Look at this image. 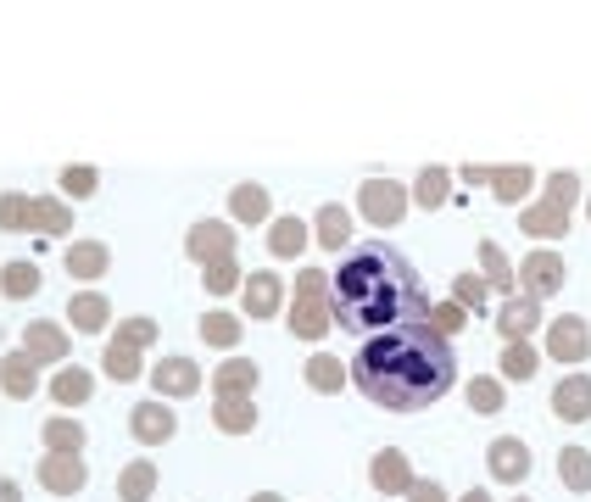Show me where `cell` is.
Here are the masks:
<instances>
[{
    "label": "cell",
    "mask_w": 591,
    "mask_h": 502,
    "mask_svg": "<svg viewBox=\"0 0 591 502\" xmlns=\"http://www.w3.org/2000/svg\"><path fill=\"white\" fill-rule=\"evenodd\" d=\"M151 491H157V463L151 457H135L118 474V502H151Z\"/></svg>",
    "instance_id": "29"
},
{
    "label": "cell",
    "mask_w": 591,
    "mask_h": 502,
    "mask_svg": "<svg viewBox=\"0 0 591 502\" xmlns=\"http://www.w3.org/2000/svg\"><path fill=\"white\" fill-rule=\"evenodd\" d=\"M513 274H519V291H524V296H535V302H541V296H552V291H563V279H569L563 257H558V252H546V246H541V252H530Z\"/></svg>",
    "instance_id": "7"
},
{
    "label": "cell",
    "mask_w": 591,
    "mask_h": 502,
    "mask_svg": "<svg viewBox=\"0 0 591 502\" xmlns=\"http://www.w3.org/2000/svg\"><path fill=\"white\" fill-rule=\"evenodd\" d=\"M0 229H7V235H23V229H29V196H23V190L0 196Z\"/></svg>",
    "instance_id": "39"
},
{
    "label": "cell",
    "mask_w": 591,
    "mask_h": 502,
    "mask_svg": "<svg viewBox=\"0 0 591 502\" xmlns=\"http://www.w3.org/2000/svg\"><path fill=\"white\" fill-rule=\"evenodd\" d=\"M519 502H524V496H519Z\"/></svg>",
    "instance_id": "53"
},
{
    "label": "cell",
    "mask_w": 591,
    "mask_h": 502,
    "mask_svg": "<svg viewBox=\"0 0 591 502\" xmlns=\"http://www.w3.org/2000/svg\"><path fill=\"white\" fill-rule=\"evenodd\" d=\"M0 502H23V485L18 480H0Z\"/></svg>",
    "instance_id": "49"
},
{
    "label": "cell",
    "mask_w": 591,
    "mask_h": 502,
    "mask_svg": "<svg viewBox=\"0 0 591 502\" xmlns=\"http://www.w3.org/2000/svg\"><path fill=\"white\" fill-rule=\"evenodd\" d=\"M285 329L296 341H324L335 329V313H329V274L324 268H302L296 274V296L285 307Z\"/></svg>",
    "instance_id": "3"
},
{
    "label": "cell",
    "mask_w": 591,
    "mask_h": 502,
    "mask_svg": "<svg viewBox=\"0 0 591 502\" xmlns=\"http://www.w3.org/2000/svg\"><path fill=\"white\" fill-rule=\"evenodd\" d=\"M546 352H552L558 363H585V357H591V329H585V318H574V313L552 318V324H546Z\"/></svg>",
    "instance_id": "8"
},
{
    "label": "cell",
    "mask_w": 591,
    "mask_h": 502,
    "mask_svg": "<svg viewBox=\"0 0 591 502\" xmlns=\"http://www.w3.org/2000/svg\"><path fill=\"white\" fill-rule=\"evenodd\" d=\"M546 201H552V207H563V213H569V207H574V201H580V179H574V174H569V168H558V174H546Z\"/></svg>",
    "instance_id": "43"
},
{
    "label": "cell",
    "mask_w": 591,
    "mask_h": 502,
    "mask_svg": "<svg viewBox=\"0 0 591 502\" xmlns=\"http://www.w3.org/2000/svg\"><path fill=\"white\" fill-rule=\"evenodd\" d=\"M0 391H7L12 402H29L40 391V363L29 352H7L0 357Z\"/></svg>",
    "instance_id": "14"
},
{
    "label": "cell",
    "mask_w": 591,
    "mask_h": 502,
    "mask_svg": "<svg viewBox=\"0 0 591 502\" xmlns=\"http://www.w3.org/2000/svg\"><path fill=\"white\" fill-rule=\"evenodd\" d=\"M40 441H46V452L79 457V452H85V424H79V419H46V424H40Z\"/></svg>",
    "instance_id": "28"
},
{
    "label": "cell",
    "mask_w": 591,
    "mask_h": 502,
    "mask_svg": "<svg viewBox=\"0 0 591 502\" xmlns=\"http://www.w3.org/2000/svg\"><path fill=\"white\" fill-rule=\"evenodd\" d=\"M0 291H7L12 302L35 296V291H40V268H35V263H7V268H0Z\"/></svg>",
    "instance_id": "36"
},
{
    "label": "cell",
    "mask_w": 591,
    "mask_h": 502,
    "mask_svg": "<svg viewBox=\"0 0 591 502\" xmlns=\"http://www.w3.org/2000/svg\"><path fill=\"white\" fill-rule=\"evenodd\" d=\"M452 302H457L463 313H469V307L480 313V307H485V274H457V279H452Z\"/></svg>",
    "instance_id": "44"
},
{
    "label": "cell",
    "mask_w": 591,
    "mask_h": 502,
    "mask_svg": "<svg viewBox=\"0 0 591 502\" xmlns=\"http://www.w3.org/2000/svg\"><path fill=\"white\" fill-rule=\"evenodd\" d=\"M413 201H418L424 213L446 207V201H452V174H446V168H424L418 185H413Z\"/></svg>",
    "instance_id": "31"
},
{
    "label": "cell",
    "mask_w": 591,
    "mask_h": 502,
    "mask_svg": "<svg viewBox=\"0 0 591 502\" xmlns=\"http://www.w3.org/2000/svg\"><path fill=\"white\" fill-rule=\"evenodd\" d=\"M519 235L558 240V235H569V213H563V207H552V201H541V207H524V213H519Z\"/></svg>",
    "instance_id": "22"
},
{
    "label": "cell",
    "mask_w": 591,
    "mask_h": 502,
    "mask_svg": "<svg viewBox=\"0 0 591 502\" xmlns=\"http://www.w3.org/2000/svg\"><path fill=\"white\" fill-rule=\"evenodd\" d=\"M485 463H491V480L519 485V480L530 474V446H524L519 435H496V441L485 446Z\"/></svg>",
    "instance_id": "10"
},
{
    "label": "cell",
    "mask_w": 591,
    "mask_h": 502,
    "mask_svg": "<svg viewBox=\"0 0 591 502\" xmlns=\"http://www.w3.org/2000/svg\"><path fill=\"white\" fill-rule=\"evenodd\" d=\"M469 407L474 413H502V380H469Z\"/></svg>",
    "instance_id": "45"
},
{
    "label": "cell",
    "mask_w": 591,
    "mask_h": 502,
    "mask_svg": "<svg viewBox=\"0 0 591 502\" xmlns=\"http://www.w3.org/2000/svg\"><path fill=\"white\" fill-rule=\"evenodd\" d=\"M201 341H207V346H224V352L240 346V318H235V313H207V318H201Z\"/></svg>",
    "instance_id": "37"
},
{
    "label": "cell",
    "mask_w": 591,
    "mask_h": 502,
    "mask_svg": "<svg viewBox=\"0 0 591 502\" xmlns=\"http://www.w3.org/2000/svg\"><path fill=\"white\" fill-rule=\"evenodd\" d=\"M535 324H541V302H535V296H524V291H519V296H508V307L496 313L502 341H524Z\"/></svg>",
    "instance_id": "19"
},
{
    "label": "cell",
    "mask_w": 591,
    "mask_h": 502,
    "mask_svg": "<svg viewBox=\"0 0 591 502\" xmlns=\"http://www.w3.org/2000/svg\"><path fill=\"white\" fill-rule=\"evenodd\" d=\"M313 240H318L324 252H341V246L352 240V213H346L341 201H324L318 218H313Z\"/></svg>",
    "instance_id": "20"
},
{
    "label": "cell",
    "mask_w": 591,
    "mask_h": 502,
    "mask_svg": "<svg viewBox=\"0 0 591 502\" xmlns=\"http://www.w3.org/2000/svg\"><path fill=\"white\" fill-rule=\"evenodd\" d=\"M585 213H591V207H585Z\"/></svg>",
    "instance_id": "52"
},
{
    "label": "cell",
    "mask_w": 591,
    "mask_h": 502,
    "mask_svg": "<svg viewBox=\"0 0 591 502\" xmlns=\"http://www.w3.org/2000/svg\"><path fill=\"white\" fill-rule=\"evenodd\" d=\"M357 207H363V218H368L374 229H391V224H402V213H407V190H402L396 179H368V185L357 190Z\"/></svg>",
    "instance_id": "5"
},
{
    "label": "cell",
    "mask_w": 591,
    "mask_h": 502,
    "mask_svg": "<svg viewBox=\"0 0 591 502\" xmlns=\"http://www.w3.org/2000/svg\"><path fill=\"white\" fill-rule=\"evenodd\" d=\"M329 313L341 329L357 335H391V329H413L430 318V296L413 274V263L385 246V240H363L341 257V274H329Z\"/></svg>",
    "instance_id": "1"
},
{
    "label": "cell",
    "mask_w": 591,
    "mask_h": 502,
    "mask_svg": "<svg viewBox=\"0 0 591 502\" xmlns=\"http://www.w3.org/2000/svg\"><path fill=\"white\" fill-rule=\"evenodd\" d=\"M240 296H246V313H252V318H274V313L285 307V279L263 268V274H252V279H246V291H240Z\"/></svg>",
    "instance_id": "18"
},
{
    "label": "cell",
    "mask_w": 591,
    "mask_h": 502,
    "mask_svg": "<svg viewBox=\"0 0 591 502\" xmlns=\"http://www.w3.org/2000/svg\"><path fill=\"white\" fill-rule=\"evenodd\" d=\"M240 279H246V274H240V263H235V257H224V263H207V268H201V285H207L213 296H229Z\"/></svg>",
    "instance_id": "38"
},
{
    "label": "cell",
    "mask_w": 591,
    "mask_h": 502,
    "mask_svg": "<svg viewBox=\"0 0 591 502\" xmlns=\"http://www.w3.org/2000/svg\"><path fill=\"white\" fill-rule=\"evenodd\" d=\"M352 380L385 413H424L430 402L452 391L457 357L430 324H413V329L368 335L352 357Z\"/></svg>",
    "instance_id": "2"
},
{
    "label": "cell",
    "mask_w": 591,
    "mask_h": 502,
    "mask_svg": "<svg viewBox=\"0 0 591 502\" xmlns=\"http://www.w3.org/2000/svg\"><path fill=\"white\" fill-rule=\"evenodd\" d=\"M101 368H107V380H118V385H129V380L146 374V368H140V352L124 346V341H112V346L101 352Z\"/></svg>",
    "instance_id": "33"
},
{
    "label": "cell",
    "mask_w": 591,
    "mask_h": 502,
    "mask_svg": "<svg viewBox=\"0 0 591 502\" xmlns=\"http://www.w3.org/2000/svg\"><path fill=\"white\" fill-rule=\"evenodd\" d=\"M213 424H218L224 435H252V430H257L252 396H218V402H213Z\"/></svg>",
    "instance_id": "23"
},
{
    "label": "cell",
    "mask_w": 591,
    "mask_h": 502,
    "mask_svg": "<svg viewBox=\"0 0 591 502\" xmlns=\"http://www.w3.org/2000/svg\"><path fill=\"white\" fill-rule=\"evenodd\" d=\"M68 324H73L79 335H101V329L112 324V302H107L101 291H79V296H68Z\"/></svg>",
    "instance_id": "15"
},
{
    "label": "cell",
    "mask_w": 591,
    "mask_h": 502,
    "mask_svg": "<svg viewBox=\"0 0 591 502\" xmlns=\"http://www.w3.org/2000/svg\"><path fill=\"white\" fill-rule=\"evenodd\" d=\"M90 391H96V380H90V368H57V380H51V396H57V407H85L90 402Z\"/></svg>",
    "instance_id": "27"
},
{
    "label": "cell",
    "mask_w": 591,
    "mask_h": 502,
    "mask_svg": "<svg viewBox=\"0 0 591 502\" xmlns=\"http://www.w3.org/2000/svg\"><path fill=\"white\" fill-rule=\"evenodd\" d=\"M23 352H29L35 363H68L73 346H68V329H62V324H46V318H40V324L23 329Z\"/></svg>",
    "instance_id": "16"
},
{
    "label": "cell",
    "mask_w": 591,
    "mask_h": 502,
    "mask_svg": "<svg viewBox=\"0 0 591 502\" xmlns=\"http://www.w3.org/2000/svg\"><path fill=\"white\" fill-rule=\"evenodd\" d=\"M252 502H285V496H279V491H257Z\"/></svg>",
    "instance_id": "51"
},
{
    "label": "cell",
    "mask_w": 591,
    "mask_h": 502,
    "mask_svg": "<svg viewBox=\"0 0 591 502\" xmlns=\"http://www.w3.org/2000/svg\"><path fill=\"white\" fill-rule=\"evenodd\" d=\"M62 190H68L73 201L96 196V190H101V168H90V163H79V168H62Z\"/></svg>",
    "instance_id": "40"
},
{
    "label": "cell",
    "mask_w": 591,
    "mask_h": 502,
    "mask_svg": "<svg viewBox=\"0 0 591 502\" xmlns=\"http://www.w3.org/2000/svg\"><path fill=\"white\" fill-rule=\"evenodd\" d=\"M368 485L385 491V496H407V485H413V463H407V452H396V446L374 452V463H368Z\"/></svg>",
    "instance_id": "12"
},
{
    "label": "cell",
    "mask_w": 591,
    "mask_h": 502,
    "mask_svg": "<svg viewBox=\"0 0 591 502\" xmlns=\"http://www.w3.org/2000/svg\"><path fill=\"white\" fill-rule=\"evenodd\" d=\"M62 263H68V279H107L112 252H107V240H73Z\"/></svg>",
    "instance_id": "17"
},
{
    "label": "cell",
    "mask_w": 591,
    "mask_h": 502,
    "mask_svg": "<svg viewBox=\"0 0 591 502\" xmlns=\"http://www.w3.org/2000/svg\"><path fill=\"white\" fill-rule=\"evenodd\" d=\"M530 179H535V174H530L524 163H519V168H491V190H496L502 207H519V196L530 190Z\"/></svg>",
    "instance_id": "35"
},
{
    "label": "cell",
    "mask_w": 591,
    "mask_h": 502,
    "mask_svg": "<svg viewBox=\"0 0 591 502\" xmlns=\"http://www.w3.org/2000/svg\"><path fill=\"white\" fill-rule=\"evenodd\" d=\"M407 502H446V491H441L435 480H413V485H407Z\"/></svg>",
    "instance_id": "47"
},
{
    "label": "cell",
    "mask_w": 591,
    "mask_h": 502,
    "mask_svg": "<svg viewBox=\"0 0 591 502\" xmlns=\"http://www.w3.org/2000/svg\"><path fill=\"white\" fill-rule=\"evenodd\" d=\"M463 185H491V168H480V163H469V168H463Z\"/></svg>",
    "instance_id": "48"
},
{
    "label": "cell",
    "mask_w": 591,
    "mask_h": 502,
    "mask_svg": "<svg viewBox=\"0 0 591 502\" xmlns=\"http://www.w3.org/2000/svg\"><path fill=\"white\" fill-rule=\"evenodd\" d=\"M307 240H313V229H307L296 213H285V218L268 224V252H274V257H296Z\"/></svg>",
    "instance_id": "26"
},
{
    "label": "cell",
    "mask_w": 591,
    "mask_h": 502,
    "mask_svg": "<svg viewBox=\"0 0 591 502\" xmlns=\"http://www.w3.org/2000/svg\"><path fill=\"white\" fill-rule=\"evenodd\" d=\"M85 480H90V463H85V457H62V452L40 457V485H46L51 496H79Z\"/></svg>",
    "instance_id": "11"
},
{
    "label": "cell",
    "mask_w": 591,
    "mask_h": 502,
    "mask_svg": "<svg viewBox=\"0 0 591 502\" xmlns=\"http://www.w3.org/2000/svg\"><path fill=\"white\" fill-rule=\"evenodd\" d=\"M151 374V391L162 396V402H174V396H196L201 391V368L190 363V357H162L157 368H146Z\"/></svg>",
    "instance_id": "9"
},
{
    "label": "cell",
    "mask_w": 591,
    "mask_h": 502,
    "mask_svg": "<svg viewBox=\"0 0 591 502\" xmlns=\"http://www.w3.org/2000/svg\"><path fill=\"white\" fill-rule=\"evenodd\" d=\"M118 341L140 352V346H151V341H157V324H151V318H129V324H118Z\"/></svg>",
    "instance_id": "46"
},
{
    "label": "cell",
    "mask_w": 591,
    "mask_h": 502,
    "mask_svg": "<svg viewBox=\"0 0 591 502\" xmlns=\"http://www.w3.org/2000/svg\"><path fill=\"white\" fill-rule=\"evenodd\" d=\"M213 391H218V396H252V391H257V363H246V357L218 363V368H213Z\"/></svg>",
    "instance_id": "24"
},
{
    "label": "cell",
    "mask_w": 591,
    "mask_h": 502,
    "mask_svg": "<svg viewBox=\"0 0 591 502\" xmlns=\"http://www.w3.org/2000/svg\"><path fill=\"white\" fill-rule=\"evenodd\" d=\"M558 480L569 491H591V452L585 446H563L558 452Z\"/></svg>",
    "instance_id": "34"
},
{
    "label": "cell",
    "mask_w": 591,
    "mask_h": 502,
    "mask_svg": "<svg viewBox=\"0 0 591 502\" xmlns=\"http://www.w3.org/2000/svg\"><path fill=\"white\" fill-rule=\"evenodd\" d=\"M302 374H307V385H313L318 396H335V391L346 385V368H341V357H329V352H313Z\"/></svg>",
    "instance_id": "30"
},
{
    "label": "cell",
    "mask_w": 591,
    "mask_h": 502,
    "mask_svg": "<svg viewBox=\"0 0 591 502\" xmlns=\"http://www.w3.org/2000/svg\"><path fill=\"white\" fill-rule=\"evenodd\" d=\"M480 268H485V285H491V291H513V285H519V274H513V263L502 257L496 240H480Z\"/></svg>",
    "instance_id": "32"
},
{
    "label": "cell",
    "mask_w": 591,
    "mask_h": 502,
    "mask_svg": "<svg viewBox=\"0 0 591 502\" xmlns=\"http://www.w3.org/2000/svg\"><path fill=\"white\" fill-rule=\"evenodd\" d=\"M29 229H40V235H68V229H73V207L57 201V196H40V201H29Z\"/></svg>",
    "instance_id": "25"
},
{
    "label": "cell",
    "mask_w": 591,
    "mask_h": 502,
    "mask_svg": "<svg viewBox=\"0 0 591 502\" xmlns=\"http://www.w3.org/2000/svg\"><path fill=\"white\" fill-rule=\"evenodd\" d=\"M502 374H508V380H530V374H535V346H530V341H508Z\"/></svg>",
    "instance_id": "42"
},
{
    "label": "cell",
    "mask_w": 591,
    "mask_h": 502,
    "mask_svg": "<svg viewBox=\"0 0 591 502\" xmlns=\"http://www.w3.org/2000/svg\"><path fill=\"white\" fill-rule=\"evenodd\" d=\"M129 435H135L140 446H168V441L179 435V413H174L162 396L135 402V407H129Z\"/></svg>",
    "instance_id": "4"
},
{
    "label": "cell",
    "mask_w": 591,
    "mask_h": 502,
    "mask_svg": "<svg viewBox=\"0 0 591 502\" xmlns=\"http://www.w3.org/2000/svg\"><path fill=\"white\" fill-rule=\"evenodd\" d=\"M235 224L229 218H207V224H196L190 235H185V252H190V263H224V257H235Z\"/></svg>",
    "instance_id": "6"
},
{
    "label": "cell",
    "mask_w": 591,
    "mask_h": 502,
    "mask_svg": "<svg viewBox=\"0 0 591 502\" xmlns=\"http://www.w3.org/2000/svg\"><path fill=\"white\" fill-rule=\"evenodd\" d=\"M552 413L563 424H585L591 419V374H569L552 385Z\"/></svg>",
    "instance_id": "13"
},
{
    "label": "cell",
    "mask_w": 591,
    "mask_h": 502,
    "mask_svg": "<svg viewBox=\"0 0 591 502\" xmlns=\"http://www.w3.org/2000/svg\"><path fill=\"white\" fill-rule=\"evenodd\" d=\"M424 324H430V329H435V335H441V341H452V335H457V329H463V324H469V313H463V307H457V302H435V307H430V318H424Z\"/></svg>",
    "instance_id": "41"
},
{
    "label": "cell",
    "mask_w": 591,
    "mask_h": 502,
    "mask_svg": "<svg viewBox=\"0 0 591 502\" xmlns=\"http://www.w3.org/2000/svg\"><path fill=\"white\" fill-rule=\"evenodd\" d=\"M268 213H274V201H268L263 185H235L229 190V224H268Z\"/></svg>",
    "instance_id": "21"
},
{
    "label": "cell",
    "mask_w": 591,
    "mask_h": 502,
    "mask_svg": "<svg viewBox=\"0 0 591 502\" xmlns=\"http://www.w3.org/2000/svg\"><path fill=\"white\" fill-rule=\"evenodd\" d=\"M457 502H491V496H485V491H463Z\"/></svg>",
    "instance_id": "50"
}]
</instances>
